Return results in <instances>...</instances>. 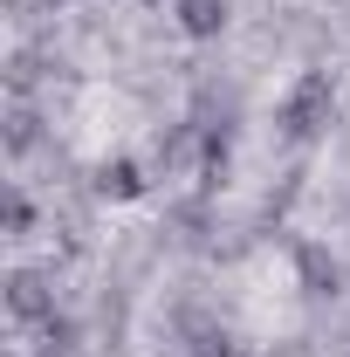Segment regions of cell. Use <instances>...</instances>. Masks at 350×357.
<instances>
[{
    "mask_svg": "<svg viewBox=\"0 0 350 357\" xmlns=\"http://www.w3.org/2000/svg\"><path fill=\"white\" fill-rule=\"evenodd\" d=\"M330 110H337V89H330V76H323V69H303V76H296V89L282 96L275 124H282V137H316L323 124H330Z\"/></svg>",
    "mask_w": 350,
    "mask_h": 357,
    "instance_id": "1",
    "label": "cell"
},
{
    "mask_svg": "<svg viewBox=\"0 0 350 357\" xmlns=\"http://www.w3.org/2000/svg\"><path fill=\"white\" fill-rule=\"evenodd\" d=\"M172 21H178V35L213 42L220 28H227V0H172Z\"/></svg>",
    "mask_w": 350,
    "mask_h": 357,
    "instance_id": "2",
    "label": "cell"
},
{
    "mask_svg": "<svg viewBox=\"0 0 350 357\" xmlns=\"http://www.w3.org/2000/svg\"><path fill=\"white\" fill-rule=\"evenodd\" d=\"M96 192H103V199H137V192H144V165H137V158H103V165H96Z\"/></svg>",
    "mask_w": 350,
    "mask_h": 357,
    "instance_id": "3",
    "label": "cell"
}]
</instances>
